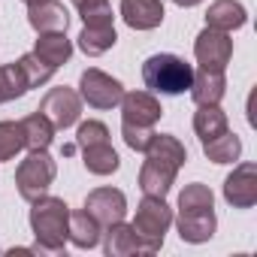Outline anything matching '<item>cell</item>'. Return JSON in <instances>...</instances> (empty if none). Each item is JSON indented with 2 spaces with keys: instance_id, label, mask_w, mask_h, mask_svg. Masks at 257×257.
I'll return each instance as SVG.
<instances>
[{
  "instance_id": "cell-1",
  "label": "cell",
  "mask_w": 257,
  "mask_h": 257,
  "mask_svg": "<svg viewBox=\"0 0 257 257\" xmlns=\"http://www.w3.org/2000/svg\"><path fill=\"white\" fill-rule=\"evenodd\" d=\"M67 230H70V206L61 197L43 194L31 203V233L37 239L34 248H19V254H49L58 257L67 251Z\"/></svg>"
},
{
  "instance_id": "cell-2",
  "label": "cell",
  "mask_w": 257,
  "mask_h": 257,
  "mask_svg": "<svg viewBox=\"0 0 257 257\" xmlns=\"http://www.w3.org/2000/svg\"><path fill=\"white\" fill-rule=\"evenodd\" d=\"M191 79H194V67L185 58L170 52L152 55L143 64V82L152 94H170V97L185 94L191 88Z\"/></svg>"
},
{
  "instance_id": "cell-3",
  "label": "cell",
  "mask_w": 257,
  "mask_h": 257,
  "mask_svg": "<svg viewBox=\"0 0 257 257\" xmlns=\"http://www.w3.org/2000/svg\"><path fill=\"white\" fill-rule=\"evenodd\" d=\"M170 224H173V209L167 206V200L146 194L143 203L137 206L134 230H137V236L143 239V245H146L149 254H158V251L164 248V236H167Z\"/></svg>"
},
{
  "instance_id": "cell-4",
  "label": "cell",
  "mask_w": 257,
  "mask_h": 257,
  "mask_svg": "<svg viewBox=\"0 0 257 257\" xmlns=\"http://www.w3.org/2000/svg\"><path fill=\"white\" fill-rule=\"evenodd\" d=\"M55 176H58V164L52 161L49 149H46V152H31V155L19 164V170H16V185H19L22 200L34 203V200H40L43 194H49Z\"/></svg>"
},
{
  "instance_id": "cell-5",
  "label": "cell",
  "mask_w": 257,
  "mask_h": 257,
  "mask_svg": "<svg viewBox=\"0 0 257 257\" xmlns=\"http://www.w3.org/2000/svg\"><path fill=\"white\" fill-rule=\"evenodd\" d=\"M79 97H82V103H88L94 109H115L124 97V85L115 76L91 67L79 76Z\"/></svg>"
},
{
  "instance_id": "cell-6",
  "label": "cell",
  "mask_w": 257,
  "mask_h": 257,
  "mask_svg": "<svg viewBox=\"0 0 257 257\" xmlns=\"http://www.w3.org/2000/svg\"><path fill=\"white\" fill-rule=\"evenodd\" d=\"M37 112H43L55 124V131H67V127L79 124V118H82V97H79V91L61 85V88H52L43 97Z\"/></svg>"
},
{
  "instance_id": "cell-7",
  "label": "cell",
  "mask_w": 257,
  "mask_h": 257,
  "mask_svg": "<svg viewBox=\"0 0 257 257\" xmlns=\"http://www.w3.org/2000/svg\"><path fill=\"white\" fill-rule=\"evenodd\" d=\"M194 55H197V64L200 70H215V73H224L230 58H233V40L230 34L224 31H215V28H203L197 43H194Z\"/></svg>"
},
{
  "instance_id": "cell-8",
  "label": "cell",
  "mask_w": 257,
  "mask_h": 257,
  "mask_svg": "<svg viewBox=\"0 0 257 257\" xmlns=\"http://www.w3.org/2000/svg\"><path fill=\"white\" fill-rule=\"evenodd\" d=\"M121 121L124 124H140V127H155L164 115V106L161 100L152 94V91H131L121 97Z\"/></svg>"
},
{
  "instance_id": "cell-9",
  "label": "cell",
  "mask_w": 257,
  "mask_h": 257,
  "mask_svg": "<svg viewBox=\"0 0 257 257\" xmlns=\"http://www.w3.org/2000/svg\"><path fill=\"white\" fill-rule=\"evenodd\" d=\"M224 200L233 209H251L257 203V167L254 164H239L224 179Z\"/></svg>"
},
{
  "instance_id": "cell-10",
  "label": "cell",
  "mask_w": 257,
  "mask_h": 257,
  "mask_svg": "<svg viewBox=\"0 0 257 257\" xmlns=\"http://www.w3.org/2000/svg\"><path fill=\"white\" fill-rule=\"evenodd\" d=\"M85 209L103 224H115V221H124L127 215V197L118 191V188H94L88 197H85Z\"/></svg>"
},
{
  "instance_id": "cell-11",
  "label": "cell",
  "mask_w": 257,
  "mask_h": 257,
  "mask_svg": "<svg viewBox=\"0 0 257 257\" xmlns=\"http://www.w3.org/2000/svg\"><path fill=\"white\" fill-rule=\"evenodd\" d=\"M176 227H179L182 242L203 245V242H209V239L215 236V230H218V218H215L212 209H179Z\"/></svg>"
},
{
  "instance_id": "cell-12",
  "label": "cell",
  "mask_w": 257,
  "mask_h": 257,
  "mask_svg": "<svg viewBox=\"0 0 257 257\" xmlns=\"http://www.w3.org/2000/svg\"><path fill=\"white\" fill-rule=\"evenodd\" d=\"M164 16L161 0H121V19L134 31H155L164 25Z\"/></svg>"
},
{
  "instance_id": "cell-13",
  "label": "cell",
  "mask_w": 257,
  "mask_h": 257,
  "mask_svg": "<svg viewBox=\"0 0 257 257\" xmlns=\"http://www.w3.org/2000/svg\"><path fill=\"white\" fill-rule=\"evenodd\" d=\"M28 25L37 34H49V31H67L70 25V13L61 0H40V4L28 7Z\"/></svg>"
},
{
  "instance_id": "cell-14",
  "label": "cell",
  "mask_w": 257,
  "mask_h": 257,
  "mask_svg": "<svg viewBox=\"0 0 257 257\" xmlns=\"http://www.w3.org/2000/svg\"><path fill=\"white\" fill-rule=\"evenodd\" d=\"M103 251L109 257H131V254H149L143 239L137 236L134 224H124V221H115L106 227V239H103Z\"/></svg>"
},
{
  "instance_id": "cell-15",
  "label": "cell",
  "mask_w": 257,
  "mask_h": 257,
  "mask_svg": "<svg viewBox=\"0 0 257 257\" xmlns=\"http://www.w3.org/2000/svg\"><path fill=\"white\" fill-rule=\"evenodd\" d=\"M245 22H248V13H245V7L239 0H215V4L206 10V28L224 31V34L245 28Z\"/></svg>"
},
{
  "instance_id": "cell-16",
  "label": "cell",
  "mask_w": 257,
  "mask_h": 257,
  "mask_svg": "<svg viewBox=\"0 0 257 257\" xmlns=\"http://www.w3.org/2000/svg\"><path fill=\"white\" fill-rule=\"evenodd\" d=\"M143 155H146V161H155V164H164V167H173V170H182L185 161H188L185 146L173 134H155Z\"/></svg>"
},
{
  "instance_id": "cell-17",
  "label": "cell",
  "mask_w": 257,
  "mask_h": 257,
  "mask_svg": "<svg viewBox=\"0 0 257 257\" xmlns=\"http://www.w3.org/2000/svg\"><path fill=\"white\" fill-rule=\"evenodd\" d=\"M191 100L197 106H209V103H221L224 94H227V79L224 73H215V70H200L194 73L191 79Z\"/></svg>"
},
{
  "instance_id": "cell-18",
  "label": "cell",
  "mask_w": 257,
  "mask_h": 257,
  "mask_svg": "<svg viewBox=\"0 0 257 257\" xmlns=\"http://www.w3.org/2000/svg\"><path fill=\"white\" fill-rule=\"evenodd\" d=\"M100 236H103V224H100L88 209L70 212V230H67V239H70L76 248H97V245H100Z\"/></svg>"
},
{
  "instance_id": "cell-19",
  "label": "cell",
  "mask_w": 257,
  "mask_h": 257,
  "mask_svg": "<svg viewBox=\"0 0 257 257\" xmlns=\"http://www.w3.org/2000/svg\"><path fill=\"white\" fill-rule=\"evenodd\" d=\"M34 55H40L46 64H52L58 70L61 64H67L73 58V43L67 40V31H49V34H40L37 37Z\"/></svg>"
},
{
  "instance_id": "cell-20",
  "label": "cell",
  "mask_w": 257,
  "mask_h": 257,
  "mask_svg": "<svg viewBox=\"0 0 257 257\" xmlns=\"http://www.w3.org/2000/svg\"><path fill=\"white\" fill-rule=\"evenodd\" d=\"M22 134L28 152H46L55 140V124L43 112H31L28 118H22Z\"/></svg>"
},
{
  "instance_id": "cell-21",
  "label": "cell",
  "mask_w": 257,
  "mask_h": 257,
  "mask_svg": "<svg viewBox=\"0 0 257 257\" xmlns=\"http://www.w3.org/2000/svg\"><path fill=\"white\" fill-rule=\"evenodd\" d=\"M179 170L173 167H164V164H155V161H146L143 170H140V188L143 194H152V197H167L173 182H176Z\"/></svg>"
},
{
  "instance_id": "cell-22",
  "label": "cell",
  "mask_w": 257,
  "mask_h": 257,
  "mask_svg": "<svg viewBox=\"0 0 257 257\" xmlns=\"http://www.w3.org/2000/svg\"><path fill=\"white\" fill-rule=\"evenodd\" d=\"M76 40L88 58H97L118 43V34H115V25H82V34Z\"/></svg>"
},
{
  "instance_id": "cell-23",
  "label": "cell",
  "mask_w": 257,
  "mask_h": 257,
  "mask_svg": "<svg viewBox=\"0 0 257 257\" xmlns=\"http://www.w3.org/2000/svg\"><path fill=\"white\" fill-rule=\"evenodd\" d=\"M203 155L212 164H236L239 155H242V140L227 127L224 134H218V137H212V140L203 143Z\"/></svg>"
},
{
  "instance_id": "cell-24",
  "label": "cell",
  "mask_w": 257,
  "mask_h": 257,
  "mask_svg": "<svg viewBox=\"0 0 257 257\" xmlns=\"http://www.w3.org/2000/svg\"><path fill=\"white\" fill-rule=\"evenodd\" d=\"M82 164L94 176H112L121 167V158H118V152L109 143H97V146H85L82 149Z\"/></svg>"
},
{
  "instance_id": "cell-25",
  "label": "cell",
  "mask_w": 257,
  "mask_h": 257,
  "mask_svg": "<svg viewBox=\"0 0 257 257\" xmlns=\"http://www.w3.org/2000/svg\"><path fill=\"white\" fill-rule=\"evenodd\" d=\"M227 127H230V124H227V112H224L218 103L200 106V109L194 112V134L200 137V143H206V140L224 134Z\"/></svg>"
},
{
  "instance_id": "cell-26",
  "label": "cell",
  "mask_w": 257,
  "mask_h": 257,
  "mask_svg": "<svg viewBox=\"0 0 257 257\" xmlns=\"http://www.w3.org/2000/svg\"><path fill=\"white\" fill-rule=\"evenodd\" d=\"M28 91H31V85H28V79H25V73H22L19 61H16V64H4V67H0V103L19 100V97H25Z\"/></svg>"
},
{
  "instance_id": "cell-27",
  "label": "cell",
  "mask_w": 257,
  "mask_h": 257,
  "mask_svg": "<svg viewBox=\"0 0 257 257\" xmlns=\"http://www.w3.org/2000/svg\"><path fill=\"white\" fill-rule=\"evenodd\" d=\"M25 149L22 121H0V161H13Z\"/></svg>"
},
{
  "instance_id": "cell-28",
  "label": "cell",
  "mask_w": 257,
  "mask_h": 257,
  "mask_svg": "<svg viewBox=\"0 0 257 257\" xmlns=\"http://www.w3.org/2000/svg\"><path fill=\"white\" fill-rule=\"evenodd\" d=\"M19 67H22V73H25V79H28L31 88H40V85H46V82L55 76V67L46 64V61H43L40 55H34V52L22 55V58H19Z\"/></svg>"
},
{
  "instance_id": "cell-29",
  "label": "cell",
  "mask_w": 257,
  "mask_h": 257,
  "mask_svg": "<svg viewBox=\"0 0 257 257\" xmlns=\"http://www.w3.org/2000/svg\"><path fill=\"white\" fill-rule=\"evenodd\" d=\"M179 209H215V194H212V188L203 185V182L185 185L182 194H179Z\"/></svg>"
},
{
  "instance_id": "cell-30",
  "label": "cell",
  "mask_w": 257,
  "mask_h": 257,
  "mask_svg": "<svg viewBox=\"0 0 257 257\" xmlns=\"http://www.w3.org/2000/svg\"><path fill=\"white\" fill-rule=\"evenodd\" d=\"M97 143H109V127L103 121H82L76 131V146H97Z\"/></svg>"
},
{
  "instance_id": "cell-31",
  "label": "cell",
  "mask_w": 257,
  "mask_h": 257,
  "mask_svg": "<svg viewBox=\"0 0 257 257\" xmlns=\"http://www.w3.org/2000/svg\"><path fill=\"white\" fill-rule=\"evenodd\" d=\"M121 137L127 143V149H134V152H146L155 131L152 127H140V124H121Z\"/></svg>"
},
{
  "instance_id": "cell-32",
  "label": "cell",
  "mask_w": 257,
  "mask_h": 257,
  "mask_svg": "<svg viewBox=\"0 0 257 257\" xmlns=\"http://www.w3.org/2000/svg\"><path fill=\"white\" fill-rule=\"evenodd\" d=\"M73 7H76V10H79V16L85 19V16H91V13L106 10V7H109V0H73Z\"/></svg>"
},
{
  "instance_id": "cell-33",
  "label": "cell",
  "mask_w": 257,
  "mask_h": 257,
  "mask_svg": "<svg viewBox=\"0 0 257 257\" xmlns=\"http://www.w3.org/2000/svg\"><path fill=\"white\" fill-rule=\"evenodd\" d=\"M176 7H182V10H191V7H197V4H203V0H173Z\"/></svg>"
},
{
  "instance_id": "cell-34",
  "label": "cell",
  "mask_w": 257,
  "mask_h": 257,
  "mask_svg": "<svg viewBox=\"0 0 257 257\" xmlns=\"http://www.w3.org/2000/svg\"><path fill=\"white\" fill-rule=\"evenodd\" d=\"M25 4H28V7H31V4H40V0H25Z\"/></svg>"
}]
</instances>
